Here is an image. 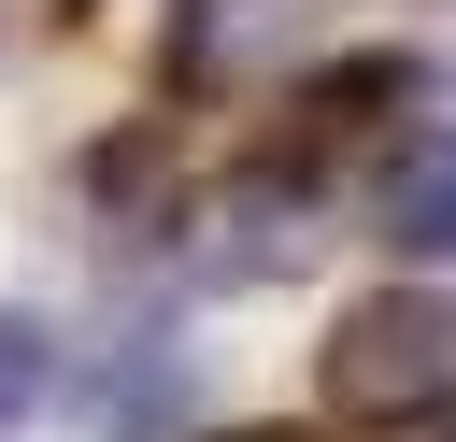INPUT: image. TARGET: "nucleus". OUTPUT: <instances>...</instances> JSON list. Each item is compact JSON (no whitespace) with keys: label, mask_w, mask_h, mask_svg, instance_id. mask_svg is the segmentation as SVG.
Returning a JSON list of instances; mask_svg holds the SVG:
<instances>
[{"label":"nucleus","mask_w":456,"mask_h":442,"mask_svg":"<svg viewBox=\"0 0 456 442\" xmlns=\"http://www.w3.org/2000/svg\"><path fill=\"white\" fill-rule=\"evenodd\" d=\"M228 442H299V428H228Z\"/></svg>","instance_id":"423d86ee"},{"label":"nucleus","mask_w":456,"mask_h":442,"mask_svg":"<svg viewBox=\"0 0 456 442\" xmlns=\"http://www.w3.org/2000/svg\"><path fill=\"white\" fill-rule=\"evenodd\" d=\"M185 271L200 285H285V271H314V185L299 171H228L200 214H185Z\"/></svg>","instance_id":"f03ea898"},{"label":"nucleus","mask_w":456,"mask_h":442,"mask_svg":"<svg viewBox=\"0 0 456 442\" xmlns=\"http://www.w3.org/2000/svg\"><path fill=\"white\" fill-rule=\"evenodd\" d=\"M314 399L356 428H428L456 413V285H370L314 342Z\"/></svg>","instance_id":"f257e3e1"},{"label":"nucleus","mask_w":456,"mask_h":442,"mask_svg":"<svg viewBox=\"0 0 456 442\" xmlns=\"http://www.w3.org/2000/svg\"><path fill=\"white\" fill-rule=\"evenodd\" d=\"M356 228H370L385 257H456V114H413V128L370 157Z\"/></svg>","instance_id":"20e7f679"},{"label":"nucleus","mask_w":456,"mask_h":442,"mask_svg":"<svg viewBox=\"0 0 456 442\" xmlns=\"http://www.w3.org/2000/svg\"><path fill=\"white\" fill-rule=\"evenodd\" d=\"M43 385H57V342H43L28 314H0V442L43 413Z\"/></svg>","instance_id":"39448f33"},{"label":"nucleus","mask_w":456,"mask_h":442,"mask_svg":"<svg viewBox=\"0 0 456 442\" xmlns=\"http://www.w3.org/2000/svg\"><path fill=\"white\" fill-rule=\"evenodd\" d=\"M314 14H328V0H171L157 71H171V86H256V71H285V57L314 43Z\"/></svg>","instance_id":"7ed1b4c3"}]
</instances>
